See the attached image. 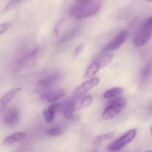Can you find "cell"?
I'll return each instance as SVG.
<instances>
[{
    "mask_svg": "<svg viewBox=\"0 0 152 152\" xmlns=\"http://www.w3.org/2000/svg\"><path fill=\"white\" fill-rule=\"evenodd\" d=\"M101 7L99 1H92L86 3H80L72 7L69 10V14L75 18H86L95 15L98 13Z\"/></svg>",
    "mask_w": 152,
    "mask_h": 152,
    "instance_id": "cell-1",
    "label": "cell"
},
{
    "mask_svg": "<svg viewBox=\"0 0 152 152\" xmlns=\"http://www.w3.org/2000/svg\"><path fill=\"white\" fill-rule=\"evenodd\" d=\"M127 104V101L124 98H118L111 100L103 112V118L105 120L113 119L125 109Z\"/></svg>",
    "mask_w": 152,
    "mask_h": 152,
    "instance_id": "cell-2",
    "label": "cell"
},
{
    "mask_svg": "<svg viewBox=\"0 0 152 152\" xmlns=\"http://www.w3.org/2000/svg\"><path fill=\"white\" fill-rule=\"evenodd\" d=\"M152 18H149L141 27L134 40L137 47H142L148 43L152 38Z\"/></svg>",
    "mask_w": 152,
    "mask_h": 152,
    "instance_id": "cell-3",
    "label": "cell"
},
{
    "mask_svg": "<svg viewBox=\"0 0 152 152\" xmlns=\"http://www.w3.org/2000/svg\"><path fill=\"white\" fill-rule=\"evenodd\" d=\"M137 133V130L136 129L129 131L121 137L110 144L108 147V150L114 152L121 150L123 147L130 143L135 138Z\"/></svg>",
    "mask_w": 152,
    "mask_h": 152,
    "instance_id": "cell-4",
    "label": "cell"
},
{
    "mask_svg": "<svg viewBox=\"0 0 152 152\" xmlns=\"http://www.w3.org/2000/svg\"><path fill=\"white\" fill-rule=\"evenodd\" d=\"M129 34L126 31H122L119 33L113 40L107 43L103 48L102 51L109 52L117 50L120 48L127 40Z\"/></svg>",
    "mask_w": 152,
    "mask_h": 152,
    "instance_id": "cell-5",
    "label": "cell"
},
{
    "mask_svg": "<svg viewBox=\"0 0 152 152\" xmlns=\"http://www.w3.org/2000/svg\"><path fill=\"white\" fill-rule=\"evenodd\" d=\"M100 79L98 77H94L83 83L77 88L74 91V95L77 96H82L89 91L96 87L99 84Z\"/></svg>",
    "mask_w": 152,
    "mask_h": 152,
    "instance_id": "cell-6",
    "label": "cell"
},
{
    "mask_svg": "<svg viewBox=\"0 0 152 152\" xmlns=\"http://www.w3.org/2000/svg\"><path fill=\"white\" fill-rule=\"evenodd\" d=\"M65 94V91L64 89L54 90L42 93L40 96V98L43 101L52 103L62 98Z\"/></svg>",
    "mask_w": 152,
    "mask_h": 152,
    "instance_id": "cell-7",
    "label": "cell"
},
{
    "mask_svg": "<svg viewBox=\"0 0 152 152\" xmlns=\"http://www.w3.org/2000/svg\"><path fill=\"white\" fill-rule=\"evenodd\" d=\"M64 108V104L56 103L45 109L43 114L45 121L48 123L52 122L54 120L56 113L63 110Z\"/></svg>",
    "mask_w": 152,
    "mask_h": 152,
    "instance_id": "cell-8",
    "label": "cell"
},
{
    "mask_svg": "<svg viewBox=\"0 0 152 152\" xmlns=\"http://www.w3.org/2000/svg\"><path fill=\"white\" fill-rule=\"evenodd\" d=\"M19 114L17 109L10 108L8 109L4 115V121L8 125L15 124L18 120Z\"/></svg>",
    "mask_w": 152,
    "mask_h": 152,
    "instance_id": "cell-9",
    "label": "cell"
},
{
    "mask_svg": "<svg viewBox=\"0 0 152 152\" xmlns=\"http://www.w3.org/2000/svg\"><path fill=\"white\" fill-rule=\"evenodd\" d=\"M60 78V75L55 74L39 81L37 83V85L40 88H49L55 85L58 81Z\"/></svg>",
    "mask_w": 152,
    "mask_h": 152,
    "instance_id": "cell-10",
    "label": "cell"
},
{
    "mask_svg": "<svg viewBox=\"0 0 152 152\" xmlns=\"http://www.w3.org/2000/svg\"><path fill=\"white\" fill-rule=\"evenodd\" d=\"M21 88H16L11 90L7 93L0 99V111H2L5 109L7 105L13 99L15 96L19 91L22 90Z\"/></svg>",
    "mask_w": 152,
    "mask_h": 152,
    "instance_id": "cell-11",
    "label": "cell"
},
{
    "mask_svg": "<svg viewBox=\"0 0 152 152\" xmlns=\"http://www.w3.org/2000/svg\"><path fill=\"white\" fill-rule=\"evenodd\" d=\"M26 137L27 135L24 132H16L7 137L3 141V145L5 146L10 145L18 141L24 139Z\"/></svg>",
    "mask_w": 152,
    "mask_h": 152,
    "instance_id": "cell-12",
    "label": "cell"
},
{
    "mask_svg": "<svg viewBox=\"0 0 152 152\" xmlns=\"http://www.w3.org/2000/svg\"><path fill=\"white\" fill-rule=\"evenodd\" d=\"M113 56V55L112 54H103L99 56L94 61L97 63L100 69H102L112 62Z\"/></svg>",
    "mask_w": 152,
    "mask_h": 152,
    "instance_id": "cell-13",
    "label": "cell"
},
{
    "mask_svg": "<svg viewBox=\"0 0 152 152\" xmlns=\"http://www.w3.org/2000/svg\"><path fill=\"white\" fill-rule=\"evenodd\" d=\"M115 132H110L108 133H105L98 136L95 138L93 140L92 145L95 148L99 147L104 142L111 139L114 136Z\"/></svg>",
    "mask_w": 152,
    "mask_h": 152,
    "instance_id": "cell-14",
    "label": "cell"
},
{
    "mask_svg": "<svg viewBox=\"0 0 152 152\" xmlns=\"http://www.w3.org/2000/svg\"><path fill=\"white\" fill-rule=\"evenodd\" d=\"M64 115L66 119L75 120L76 117L75 115V102H68L64 104Z\"/></svg>",
    "mask_w": 152,
    "mask_h": 152,
    "instance_id": "cell-15",
    "label": "cell"
},
{
    "mask_svg": "<svg viewBox=\"0 0 152 152\" xmlns=\"http://www.w3.org/2000/svg\"><path fill=\"white\" fill-rule=\"evenodd\" d=\"M124 91L123 89L119 87L112 88L106 91L103 96L106 99L114 98L123 94Z\"/></svg>",
    "mask_w": 152,
    "mask_h": 152,
    "instance_id": "cell-16",
    "label": "cell"
},
{
    "mask_svg": "<svg viewBox=\"0 0 152 152\" xmlns=\"http://www.w3.org/2000/svg\"><path fill=\"white\" fill-rule=\"evenodd\" d=\"M92 101L93 99L91 96H86L79 102H75V110L77 111L88 107L91 104Z\"/></svg>",
    "mask_w": 152,
    "mask_h": 152,
    "instance_id": "cell-17",
    "label": "cell"
},
{
    "mask_svg": "<svg viewBox=\"0 0 152 152\" xmlns=\"http://www.w3.org/2000/svg\"><path fill=\"white\" fill-rule=\"evenodd\" d=\"M100 69L97 63L94 61L86 70L84 77L85 78H91L94 76Z\"/></svg>",
    "mask_w": 152,
    "mask_h": 152,
    "instance_id": "cell-18",
    "label": "cell"
},
{
    "mask_svg": "<svg viewBox=\"0 0 152 152\" xmlns=\"http://www.w3.org/2000/svg\"><path fill=\"white\" fill-rule=\"evenodd\" d=\"M38 51H39L38 48H35L25 53L18 59V64L21 65L26 61H28L29 59L33 58L37 55Z\"/></svg>",
    "mask_w": 152,
    "mask_h": 152,
    "instance_id": "cell-19",
    "label": "cell"
},
{
    "mask_svg": "<svg viewBox=\"0 0 152 152\" xmlns=\"http://www.w3.org/2000/svg\"><path fill=\"white\" fill-rule=\"evenodd\" d=\"M78 31V29L76 28V29H73L68 32L66 33L58 41V44H61L72 39L76 35Z\"/></svg>",
    "mask_w": 152,
    "mask_h": 152,
    "instance_id": "cell-20",
    "label": "cell"
},
{
    "mask_svg": "<svg viewBox=\"0 0 152 152\" xmlns=\"http://www.w3.org/2000/svg\"><path fill=\"white\" fill-rule=\"evenodd\" d=\"M152 73V66L151 64H148L146 65L142 69L141 72V76L144 80L148 79Z\"/></svg>",
    "mask_w": 152,
    "mask_h": 152,
    "instance_id": "cell-21",
    "label": "cell"
},
{
    "mask_svg": "<svg viewBox=\"0 0 152 152\" xmlns=\"http://www.w3.org/2000/svg\"><path fill=\"white\" fill-rule=\"evenodd\" d=\"M22 0H11L4 9L3 12H7L15 7Z\"/></svg>",
    "mask_w": 152,
    "mask_h": 152,
    "instance_id": "cell-22",
    "label": "cell"
},
{
    "mask_svg": "<svg viewBox=\"0 0 152 152\" xmlns=\"http://www.w3.org/2000/svg\"><path fill=\"white\" fill-rule=\"evenodd\" d=\"M63 131L61 129L58 128H53L50 129L48 132V135L52 137H58L62 135Z\"/></svg>",
    "mask_w": 152,
    "mask_h": 152,
    "instance_id": "cell-23",
    "label": "cell"
},
{
    "mask_svg": "<svg viewBox=\"0 0 152 152\" xmlns=\"http://www.w3.org/2000/svg\"><path fill=\"white\" fill-rule=\"evenodd\" d=\"M84 44H80V45H78V46L76 47L75 49L74 50L73 52L72 53V56L74 58H76L79 55H80V53L83 51L84 50Z\"/></svg>",
    "mask_w": 152,
    "mask_h": 152,
    "instance_id": "cell-24",
    "label": "cell"
},
{
    "mask_svg": "<svg viewBox=\"0 0 152 152\" xmlns=\"http://www.w3.org/2000/svg\"><path fill=\"white\" fill-rule=\"evenodd\" d=\"M11 25V23H5L0 24V35L8 30Z\"/></svg>",
    "mask_w": 152,
    "mask_h": 152,
    "instance_id": "cell-25",
    "label": "cell"
},
{
    "mask_svg": "<svg viewBox=\"0 0 152 152\" xmlns=\"http://www.w3.org/2000/svg\"><path fill=\"white\" fill-rule=\"evenodd\" d=\"M91 1V0H80L79 2H80V3H86V2H89Z\"/></svg>",
    "mask_w": 152,
    "mask_h": 152,
    "instance_id": "cell-26",
    "label": "cell"
},
{
    "mask_svg": "<svg viewBox=\"0 0 152 152\" xmlns=\"http://www.w3.org/2000/svg\"><path fill=\"white\" fill-rule=\"evenodd\" d=\"M146 1H152V0H146Z\"/></svg>",
    "mask_w": 152,
    "mask_h": 152,
    "instance_id": "cell-27",
    "label": "cell"
}]
</instances>
